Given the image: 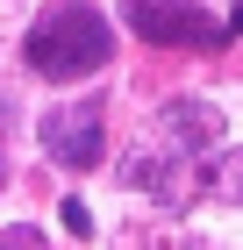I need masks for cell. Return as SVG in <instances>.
<instances>
[{"instance_id": "cell-3", "label": "cell", "mask_w": 243, "mask_h": 250, "mask_svg": "<svg viewBox=\"0 0 243 250\" xmlns=\"http://www.w3.org/2000/svg\"><path fill=\"white\" fill-rule=\"evenodd\" d=\"M43 157L65 165V172H93L100 157H108V107H100V100L50 107V115H43Z\"/></svg>"}, {"instance_id": "cell-5", "label": "cell", "mask_w": 243, "mask_h": 250, "mask_svg": "<svg viewBox=\"0 0 243 250\" xmlns=\"http://www.w3.org/2000/svg\"><path fill=\"white\" fill-rule=\"evenodd\" d=\"M65 229H72V236H93V214L79 208V200H65Z\"/></svg>"}, {"instance_id": "cell-4", "label": "cell", "mask_w": 243, "mask_h": 250, "mask_svg": "<svg viewBox=\"0 0 243 250\" xmlns=\"http://www.w3.org/2000/svg\"><path fill=\"white\" fill-rule=\"evenodd\" d=\"M157 136H172L179 150H207V143L222 136V115H215V107H193V100H172L165 115H157Z\"/></svg>"}, {"instance_id": "cell-1", "label": "cell", "mask_w": 243, "mask_h": 250, "mask_svg": "<svg viewBox=\"0 0 243 250\" xmlns=\"http://www.w3.org/2000/svg\"><path fill=\"white\" fill-rule=\"evenodd\" d=\"M108 50H114L108 15H100V7H79V0L72 7H50V15L22 36V58L43 79H86V72L108 64Z\"/></svg>"}, {"instance_id": "cell-2", "label": "cell", "mask_w": 243, "mask_h": 250, "mask_svg": "<svg viewBox=\"0 0 243 250\" xmlns=\"http://www.w3.org/2000/svg\"><path fill=\"white\" fill-rule=\"evenodd\" d=\"M122 21L143 43H165V50H215L229 36L222 21L207 7H193V0H122Z\"/></svg>"}]
</instances>
